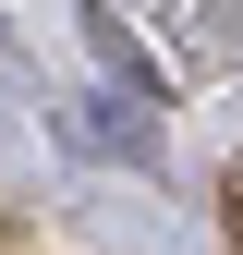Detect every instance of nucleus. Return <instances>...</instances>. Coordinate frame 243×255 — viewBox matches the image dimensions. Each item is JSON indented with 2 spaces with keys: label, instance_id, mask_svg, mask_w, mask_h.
I'll return each mask as SVG.
<instances>
[{
  "label": "nucleus",
  "instance_id": "f257e3e1",
  "mask_svg": "<svg viewBox=\"0 0 243 255\" xmlns=\"http://www.w3.org/2000/svg\"><path fill=\"white\" fill-rule=\"evenodd\" d=\"M73 134L98 146V158H158V122H134L122 98H85V110H73Z\"/></svg>",
  "mask_w": 243,
  "mask_h": 255
}]
</instances>
